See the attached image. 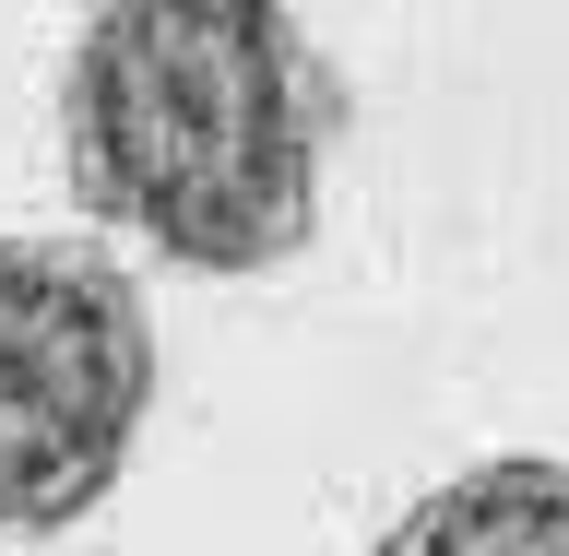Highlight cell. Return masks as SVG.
<instances>
[{
    "label": "cell",
    "instance_id": "3",
    "mask_svg": "<svg viewBox=\"0 0 569 556\" xmlns=\"http://www.w3.org/2000/svg\"><path fill=\"white\" fill-rule=\"evenodd\" d=\"M380 556H569V462L558 451H498L462 462L451 486H427Z\"/></svg>",
    "mask_w": 569,
    "mask_h": 556
},
{
    "label": "cell",
    "instance_id": "2",
    "mask_svg": "<svg viewBox=\"0 0 569 556\" xmlns=\"http://www.w3.org/2000/svg\"><path fill=\"white\" fill-rule=\"evenodd\" d=\"M154 309L107 237H0V545H48L131 474Z\"/></svg>",
    "mask_w": 569,
    "mask_h": 556
},
{
    "label": "cell",
    "instance_id": "1",
    "mask_svg": "<svg viewBox=\"0 0 569 556\" xmlns=\"http://www.w3.org/2000/svg\"><path fill=\"white\" fill-rule=\"evenodd\" d=\"M345 71L297 0H83L60 48V178L107 237L249 284L320 237Z\"/></svg>",
    "mask_w": 569,
    "mask_h": 556
}]
</instances>
